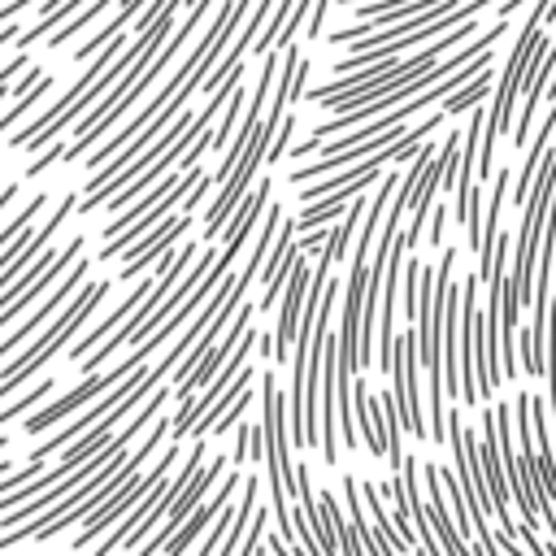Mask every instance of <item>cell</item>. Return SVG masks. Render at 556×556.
<instances>
[{
  "label": "cell",
  "instance_id": "2e32d148",
  "mask_svg": "<svg viewBox=\"0 0 556 556\" xmlns=\"http://www.w3.org/2000/svg\"><path fill=\"white\" fill-rule=\"evenodd\" d=\"M265 526H269V513L261 508L256 517H252V526H248V534L239 539V552L248 556V552H261V539H265Z\"/></svg>",
  "mask_w": 556,
  "mask_h": 556
},
{
  "label": "cell",
  "instance_id": "4fadbf2b",
  "mask_svg": "<svg viewBox=\"0 0 556 556\" xmlns=\"http://www.w3.org/2000/svg\"><path fill=\"white\" fill-rule=\"evenodd\" d=\"M361 495H365V504H369V517H374V530H369V534H374L378 552H413V547H408V543L395 534V526L382 517V500H378V486H374V482H365V486H361Z\"/></svg>",
  "mask_w": 556,
  "mask_h": 556
},
{
  "label": "cell",
  "instance_id": "30bf717a",
  "mask_svg": "<svg viewBox=\"0 0 556 556\" xmlns=\"http://www.w3.org/2000/svg\"><path fill=\"white\" fill-rule=\"evenodd\" d=\"M304 291H308V269H304V252L295 256L287 282H282V304H278V334H274V356L282 361L287 356V343L295 334V321H300V304H304Z\"/></svg>",
  "mask_w": 556,
  "mask_h": 556
},
{
  "label": "cell",
  "instance_id": "e0dca14e",
  "mask_svg": "<svg viewBox=\"0 0 556 556\" xmlns=\"http://www.w3.org/2000/svg\"><path fill=\"white\" fill-rule=\"evenodd\" d=\"M447 213L443 204H430V243H443V226H447Z\"/></svg>",
  "mask_w": 556,
  "mask_h": 556
},
{
  "label": "cell",
  "instance_id": "8992f818",
  "mask_svg": "<svg viewBox=\"0 0 556 556\" xmlns=\"http://www.w3.org/2000/svg\"><path fill=\"white\" fill-rule=\"evenodd\" d=\"M478 274H469L465 278V287H460V317H456V378H460V387H456V400H465V404H478V378H473V348H478V330H482V317H478Z\"/></svg>",
  "mask_w": 556,
  "mask_h": 556
},
{
  "label": "cell",
  "instance_id": "9a60e30c",
  "mask_svg": "<svg viewBox=\"0 0 556 556\" xmlns=\"http://www.w3.org/2000/svg\"><path fill=\"white\" fill-rule=\"evenodd\" d=\"M317 504H321V517H326V526L334 530V543H339V552H361V547H356V534H352V526L343 521V513H339V504H334V495H330V491H321V495H317Z\"/></svg>",
  "mask_w": 556,
  "mask_h": 556
},
{
  "label": "cell",
  "instance_id": "277c9868",
  "mask_svg": "<svg viewBox=\"0 0 556 556\" xmlns=\"http://www.w3.org/2000/svg\"><path fill=\"white\" fill-rule=\"evenodd\" d=\"M143 361H148V356H143V348H130V352L122 356V365H113V369H104V374H96V369H91L83 387H74L70 395L52 400V404H48V408H39V413H30V421H22V430H26V434H43V430H48L52 421H61V417L78 413L83 404H91V400H96L100 391H109L113 382H122V378H126V374H130L135 365H143Z\"/></svg>",
  "mask_w": 556,
  "mask_h": 556
},
{
  "label": "cell",
  "instance_id": "6da1fadb",
  "mask_svg": "<svg viewBox=\"0 0 556 556\" xmlns=\"http://www.w3.org/2000/svg\"><path fill=\"white\" fill-rule=\"evenodd\" d=\"M543 9H547V0H539L534 13L526 17V26H521V35H517V43H513V52H508V65H504V74H500V96H495V104H486L491 113H486V122H482V143H478V165H473L478 178H486L495 139L513 126V109H517V96H521V87H526L530 61L547 48V39H543Z\"/></svg>",
  "mask_w": 556,
  "mask_h": 556
},
{
  "label": "cell",
  "instance_id": "3957f363",
  "mask_svg": "<svg viewBox=\"0 0 556 556\" xmlns=\"http://www.w3.org/2000/svg\"><path fill=\"white\" fill-rule=\"evenodd\" d=\"M443 443H452V460H456V469H460V491H465V508H469V526H473V543H478V552H495V534H491V526H486V508H491V500H486V478H482V465H478V452H473V434H469V426L456 417V408L447 413V439Z\"/></svg>",
  "mask_w": 556,
  "mask_h": 556
},
{
  "label": "cell",
  "instance_id": "9c48e42d",
  "mask_svg": "<svg viewBox=\"0 0 556 556\" xmlns=\"http://www.w3.org/2000/svg\"><path fill=\"white\" fill-rule=\"evenodd\" d=\"M426 517H430V530L439 539V552H452V556H469L473 543L452 526L447 517V500H443V482H439V465H426Z\"/></svg>",
  "mask_w": 556,
  "mask_h": 556
},
{
  "label": "cell",
  "instance_id": "52a82bcc",
  "mask_svg": "<svg viewBox=\"0 0 556 556\" xmlns=\"http://www.w3.org/2000/svg\"><path fill=\"white\" fill-rule=\"evenodd\" d=\"M222 469H226V456H213L208 465H200V469L187 478V486L174 495V504L165 508V517H161L165 526H152L156 534H152V539H143V543H139V552H161V543H165V539L178 530V521H182V517H187V513H191V508L204 500V491H213V482L222 478Z\"/></svg>",
  "mask_w": 556,
  "mask_h": 556
},
{
  "label": "cell",
  "instance_id": "5bb4252c",
  "mask_svg": "<svg viewBox=\"0 0 556 556\" xmlns=\"http://www.w3.org/2000/svg\"><path fill=\"white\" fill-rule=\"evenodd\" d=\"M343 491H348V517H352V534H356V547H361V552H378V543H374V534H369V526H365L361 486H356V478H352V473H343Z\"/></svg>",
  "mask_w": 556,
  "mask_h": 556
},
{
  "label": "cell",
  "instance_id": "7c38bea8",
  "mask_svg": "<svg viewBox=\"0 0 556 556\" xmlns=\"http://www.w3.org/2000/svg\"><path fill=\"white\" fill-rule=\"evenodd\" d=\"M530 434H534V447H530V460H534V478H539V491L556 504V456H552V434H547V413H543V400L530 395Z\"/></svg>",
  "mask_w": 556,
  "mask_h": 556
},
{
  "label": "cell",
  "instance_id": "5b68a950",
  "mask_svg": "<svg viewBox=\"0 0 556 556\" xmlns=\"http://www.w3.org/2000/svg\"><path fill=\"white\" fill-rule=\"evenodd\" d=\"M174 456H178V443H169V447H165V456L156 460V469H148L143 478L135 473V478H130L122 491H113V495H109L100 508H91V513H87V526L74 534V552L91 547V543H96V539H100V534H104V530H109V526H113V521H117V517H122V513H126V508H130V504H135V500H139L148 486H156V482H161V478L174 469Z\"/></svg>",
  "mask_w": 556,
  "mask_h": 556
},
{
  "label": "cell",
  "instance_id": "ba28073f",
  "mask_svg": "<svg viewBox=\"0 0 556 556\" xmlns=\"http://www.w3.org/2000/svg\"><path fill=\"white\" fill-rule=\"evenodd\" d=\"M230 491H239V473H226V482H222V486H217L208 500H200V504H195V508H191V513L178 521V530H174V534L161 543V552H187V547H191V543L204 534V526L217 517V508L230 500Z\"/></svg>",
  "mask_w": 556,
  "mask_h": 556
},
{
  "label": "cell",
  "instance_id": "8fae6325",
  "mask_svg": "<svg viewBox=\"0 0 556 556\" xmlns=\"http://www.w3.org/2000/svg\"><path fill=\"white\" fill-rule=\"evenodd\" d=\"M83 278H87V261H74V265H70V274H65V278H56V287L43 295V304H39V308H35V313H30V317L17 326V330H9V334L0 339V361H4V356H9V352H13V348H17V343H22V339H26V334H30V330L43 321V317H52V313L61 308V300H65V295H70V291H74Z\"/></svg>",
  "mask_w": 556,
  "mask_h": 556
},
{
  "label": "cell",
  "instance_id": "7a4b0ae2",
  "mask_svg": "<svg viewBox=\"0 0 556 556\" xmlns=\"http://www.w3.org/2000/svg\"><path fill=\"white\" fill-rule=\"evenodd\" d=\"M261 460L269 469V500H274V513H278V539L287 543V552H304L300 539H295V526H291V508H287V495L295 491V465L287 456V426H282V395H278V378L274 369L261 374Z\"/></svg>",
  "mask_w": 556,
  "mask_h": 556
}]
</instances>
